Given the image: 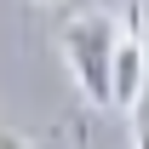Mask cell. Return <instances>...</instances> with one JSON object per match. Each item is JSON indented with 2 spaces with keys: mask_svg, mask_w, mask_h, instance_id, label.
I'll return each mask as SVG.
<instances>
[{
  "mask_svg": "<svg viewBox=\"0 0 149 149\" xmlns=\"http://www.w3.org/2000/svg\"><path fill=\"white\" fill-rule=\"evenodd\" d=\"M132 143L149 149V80H143V92H138V103H132Z\"/></svg>",
  "mask_w": 149,
  "mask_h": 149,
  "instance_id": "obj_3",
  "label": "cell"
},
{
  "mask_svg": "<svg viewBox=\"0 0 149 149\" xmlns=\"http://www.w3.org/2000/svg\"><path fill=\"white\" fill-rule=\"evenodd\" d=\"M115 46H120V29L109 12H80L63 23V63L86 92V103L97 109H115Z\"/></svg>",
  "mask_w": 149,
  "mask_h": 149,
  "instance_id": "obj_1",
  "label": "cell"
},
{
  "mask_svg": "<svg viewBox=\"0 0 149 149\" xmlns=\"http://www.w3.org/2000/svg\"><path fill=\"white\" fill-rule=\"evenodd\" d=\"M143 35H149V0H143Z\"/></svg>",
  "mask_w": 149,
  "mask_h": 149,
  "instance_id": "obj_5",
  "label": "cell"
},
{
  "mask_svg": "<svg viewBox=\"0 0 149 149\" xmlns=\"http://www.w3.org/2000/svg\"><path fill=\"white\" fill-rule=\"evenodd\" d=\"M143 80H149L143 40H138V35H120V46H115V109H132L138 92H143Z\"/></svg>",
  "mask_w": 149,
  "mask_h": 149,
  "instance_id": "obj_2",
  "label": "cell"
},
{
  "mask_svg": "<svg viewBox=\"0 0 149 149\" xmlns=\"http://www.w3.org/2000/svg\"><path fill=\"white\" fill-rule=\"evenodd\" d=\"M0 149H35L23 132H12V126H0Z\"/></svg>",
  "mask_w": 149,
  "mask_h": 149,
  "instance_id": "obj_4",
  "label": "cell"
},
{
  "mask_svg": "<svg viewBox=\"0 0 149 149\" xmlns=\"http://www.w3.org/2000/svg\"><path fill=\"white\" fill-rule=\"evenodd\" d=\"M40 6H52V0H40Z\"/></svg>",
  "mask_w": 149,
  "mask_h": 149,
  "instance_id": "obj_6",
  "label": "cell"
}]
</instances>
